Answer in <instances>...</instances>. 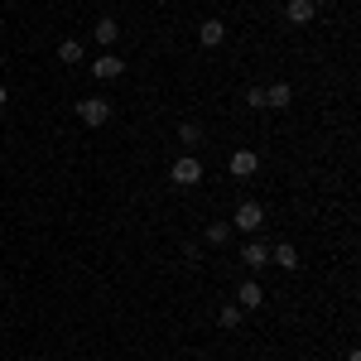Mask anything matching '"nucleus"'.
<instances>
[{
	"mask_svg": "<svg viewBox=\"0 0 361 361\" xmlns=\"http://www.w3.org/2000/svg\"><path fill=\"white\" fill-rule=\"evenodd\" d=\"M241 265H250L255 275L270 265V246H260V241H250V246H241Z\"/></svg>",
	"mask_w": 361,
	"mask_h": 361,
	"instance_id": "39448f33",
	"label": "nucleus"
},
{
	"mask_svg": "<svg viewBox=\"0 0 361 361\" xmlns=\"http://www.w3.org/2000/svg\"><path fill=\"white\" fill-rule=\"evenodd\" d=\"M178 140H183V145H197V140H202V126H197V121H183V126H178Z\"/></svg>",
	"mask_w": 361,
	"mask_h": 361,
	"instance_id": "2eb2a0df",
	"label": "nucleus"
},
{
	"mask_svg": "<svg viewBox=\"0 0 361 361\" xmlns=\"http://www.w3.org/2000/svg\"><path fill=\"white\" fill-rule=\"evenodd\" d=\"M0 29H5V20H0Z\"/></svg>",
	"mask_w": 361,
	"mask_h": 361,
	"instance_id": "a211bd4d",
	"label": "nucleus"
},
{
	"mask_svg": "<svg viewBox=\"0 0 361 361\" xmlns=\"http://www.w3.org/2000/svg\"><path fill=\"white\" fill-rule=\"evenodd\" d=\"M58 58H63V63H82V44H78V39H63V44H58Z\"/></svg>",
	"mask_w": 361,
	"mask_h": 361,
	"instance_id": "ddd939ff",
	"label": "nucleus"
},
{
	"mask_svg": "<svg viewBox=\"0 0 361 361\" xmlns=\"http://www.w3.org/2000/svg\"><path fill=\"white\" fill-rule=\"evenodd\" d=\"M313 10H318V0H289V5H284V15H289L294 25H308V20H313Z\"/></svg>",
	"mask_w": 361,
	"mask_h": 361,
	"instance_id": "6e6552de",
	"label": "nucleus"
},
{
	"mask_svg": "<svg viewBox=\"0 0 361 361\" xmlns=\"http://www.w3.org/2000/svg\"><path fill=\"white\" fill-rule=\"evenodd\" d=\"M226 236H231V222H212L207 226V241H212V246H226Z\"/></svg>",
	"mask_w": 361,
	"mask_h": 361,
	"instance_id": "4468645a",
	"label": "nucleus"
},
{
	"mask_svg": "<svg viewBox=\"0 0 361 361\" xmlns=\"http://www.w3.org/2000/svg\"><path fill=\"white\" fill-rule=\"evenodd\" d=\"M217 323H222V328H236V323H241V308H236V304H226L222 313H217Z\"/></svg>",
	"mask_w": 361,
	"mask_h": 361,
	"instance_id": "dca6fc26",
	"label": "nucleus"
},
{
	"mask_svg": "<svg viewBox=\"0 0 361 361\" xmlns=\"http://www.w3.org/2000/svg\"><path fill=\"white\" fill-rule=\"evenodd\" d=\"M289 102H294V87H284V82H275L265 92V106H270V111H284Z\"/></svg>",
	"mask_w": 361,
	"mask_h": 361,
	"instance_id": "9d476101",
	"label": "nucleus"
},
{
	"mask_svg": "<svg viewBox=\"0 0 361 361\" xmlns=\"http://www.w3.org/2000/svg\"><path fill=\"white\" fill-rule=\"evenodd\" d=\"M197 39H202V49H217V44L226 39V25L222 20H207V25L197 29Z\"/></svg>",
	"mask_w": 361,
	"mask_h": 361,
	"instance_id": "1a4fd4ad",
	"label": "nucleus"
},
{
	"mask_svg": "<svg viewBox=\"0 0 361 361\" xmlns=\"http://www.w3.org/2000/svg\"><path fill=\"white\" fill-rule=\"evenodd\" d=\"M121 73H126V63H121L116 54H102L97 63H92V78H102V82H111V78H121Z\"/></svg>",
	"mask_w": 361,
	"mask_h": 361,
	"instance_id": "20e7f679",
	"label": "nucleus"
},
{
	"mask_svg": "<svg viewBox=\"0 0 361 361\" xmlns=\"http://www.w3.org/2000/svg\"><path fill=\"white\" fill-rule=\"evenodd\" d=\"M92 34H97V44H116L121 25H116V20H97V29H92Z\"/></svg>",
	"mask_w": 361,
	"mask_h": 361,
	"instance_id": "f8f14e48",
	"label": "nucleus"
},
{
	"mask_svg": "<svg viewBox=\"0 0 361 361\" xmlns=\"http://www.w3.org/2000/svg\"><path fill=\"white\" fill-rule=\"evenodd\" d=\"M255 169H260V159H255V149H236V154H231V173H236V178H250Z\"/></svg>",
	"mask_w": 361,
	"mask_h": 361,
	"instance_id": "423d86ee",
	"label": "nucleus"
},
{
	"mask_svg": "<svg viewBox=\"0 0 361 361\" xmlns=\"http://www.w3.org/2000/svg\"><path fill=\"white\" fill-rule=\"evenodd\" d=\"M78 116H82V126H106V121H111V102L87 97V102H78Z\"/></svg>",
	"mask_w": 361,
	"mask_h": 361,
	"instance_id": "f03ea898",
	"label": "nucleus"
},
{
	"mask_svg": "<svg viewBox=\"0 0 361 361\" xmlns=\"http://www.w3.org/2000/svg\"><path fill=\"white\" fill-rule=\"evenodd\" d=\"M169 178H173L178 188H193V183H202V164H197L193 154H183V159H173V169H169Z\"/></svg>",
	"mask_w": 361,
	"mask_h": 361,
	"instance_id": "f257e3e1",
	"label": "nucleus"
},
{
	"mask_svg": "<svg viewBox=\"0 0 361 361\" xmlns=\"http://www.w3.org/2000/svg\"><path fill=\"white\" fill-rule=\"evenodd\" d=\"M236 299H241V308H260V304H265V289H260V279H246V284L236 289Z\"/></svg>",
	"mask_w": 361,
	"mask_h": 361,
	"instance_id": "0eeeda50",
	"label": "nucleus"
},
{
	"mask_svg": "<svg viewBox=\"0 0 361 361\" xmlns=\"http://www.w3.org/2000/svg\"><path fill=\"white\" fill-rule=\"evenodd\" d=\"M270 265H284V270H294V265H299L294 246H275V250H270Z\"/></svg>",
	"mask_w": 361,
	"mask_h": 361,
	"instance_id": "9b49d317",
	"label": "nucleus"
},
{
	"mask_svg": "<svg viewBox=\"0 0 361 361\" xmlns=\"http://www.w3.org/2000/svg\"><path fill=\"white\" fill-rule=\"evenodd\" d=\"M5 97H10V92H5V87H0V106H5Z\"/></svg>",
	"mask_w": 361,
	"mask_h": 361,
	"instance_id": "f3484780",
	"label": "nucleus"
},
{
	"mask_svg": "<svg viewBox=\"0 0 361 361\" xmlns=\"http://www.w3.org/2000/svg\"><path fill=\"white\" fill-rule=\"evenodd\" d=\"M231 226H236V231H260V226H265V207H260V202H241L236 217H231Z\"/></svg>",
	"mask_w": 361,
	"mask_h": 361,
	"instance_id": "7ed1b4c3",
	"label": "nucleus"
}]
</instances>
